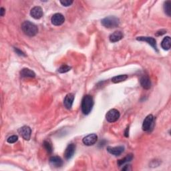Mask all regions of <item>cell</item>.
<instances>
[{"mask_svg":"<svg viewBox=\"0 0 171 171\" xmlns=\"http://www.w3.org/2000/svg\"><path fill=\"white\" fill-rule=\"evenodd\" d=\"M107 150H108V152L114 156H119L122 153L124 152V148L123 146H116V147H112V146H108L107 147Z\"/></svg>","mask_w":171,"mask_h":171,"instance_id":"obj_12","label":"cell"},{"mask_svg":"<svg viewBox=\"0 0 171 171\" xmlns=\"http://www.w3.org/2000/svg\"><path fill=\"white\" fill-rule=\"evenodd\" d=\"M18 136L16 135H13V136H9V137L8 138V143L10 144L15 143L16 142L18 141Z\"/></svg>","mask_w":171,"mask_h":171,"instance_id":"obj_24","label":"cell"},{"mask_svg":"<svg viewBox=\"0 0 171 171\" xmlns=\"http://www.w3.org/2000/svg\"><path fill=\"white\" fill-rule=\"evenodd\" d=\"M74 100V95L72 93H70L66 95L65 97L64 100H63V104L64 106L68 110L72 108V106L73 104V102Z\"/></svg>","mask_w":171,"mask_h":171,"instance_id":"obj_13","label":"cell"},{"mask_svg":"<svg viewBox=\"0 0 171 171\" xmlns=\"http://www.w3.org/2000/svg\"><path fill=\"white\" fill-rule=\"evenodd\" d=\"M94 106L93 98L90 95H86L83 98L82 101V111L85 115L89 114Z\"/></svg>","mask_w":171,"mask_h":171,"instance_id":"obj_2","label":"cell"},{"mask_svg":"<svg viewBox=\"0 0 171 171\" xmlns=\"http://www.w3.org/2000/svg\"><path fill=\"white\" fill-rule=\"evenodd\" d=\"M71 67L68 66L67 65H62L59 69H58V72H59L60 73H66V72H69L70 70H71Z\"/></svg>","mask_w":171,"mask_h":171,"instance_id":"obj_23","label":"cell"},{"mask_svg":"<svg viewBox=\"0 0 171 171\" xmlns=\"http://www.w3.org/2000/svg\"><path fill=\"white\" fill-rule=\"evenodd\" d=\"M170 6H171V2L170 1H167V2H165L164 3V12L169 17L170 16V13H171Z\"/></svg>","mask_w":171,"mask_h":171,"instance_id":"obj_21","label":"cell"},{"mask_svg":"<svg viewBox=\"0 0 171 171\" xmlns=\"http://www.w3.org/2000/svg\"><path fill=\"white\" fill-rule=\"evenodd\" d=\"M154 116L152 114H149L146 117L143 124V129L144 131H148L151 128V126L153 123Z\"/></svg>","mask_w":171,"mask_h":171,"instance_id":"obj_9","label":"cell"},{"mask_svg":"<svg viewBox=\"0 0 171 171\" xmlns=\"http://www.w3.org/2000/svg\"><path fill=\"white\" fill-rule=\"evenodd\" d=\"M49 161L52 166L56 168L60 167L63 165V160L59 156H52Z\"/></svg>","mask_w":171,"mask_h":171,"instance_id":"obj_15","label":"cell"},{"mask_svg":"<svg viewBox=\"0 0 171 171\" xmlns=\"http://www.w3.org/2000/svg\"><path fill=\"white\" fill-rule=\"evenodd\" d=\"M140 82L141 86H143V88H144L146 90H148V89L150 88V87H151V82H150V78H149V77L148 76L144 75V76H142L140 78Z\"/></svg>","mask_w":171,"mask_h":171,"instance_id":"obj_14","label":"cell"},{"mask_svg":"<svg viewBox=\"0 0 171 171\" xmlns=\"http://www.w3.org/2000/svg\"><path fill=\"white\" fill-rule=\"evenodd\" d=\"M98 140V136L96 134H90L85 136L83 138L82 142L86 146H92L94 145Z\"/></svg>","mask_w":171,"mask_h":171,"instance_id":"obj_7","label":"cell"},{"mask_svg":"<svg viewBox=\"0 0 171 171\" xmlns=\"http://www.w3.org/2000/svg\"><path fill=\"white\" fill-rule=\"evenodd\" d=\"M123 33L120 31H116L111 34L109 37V39L111 42L114 43L121 40L123 38Z\"/></svg>","mask_w":171,"mask_h":171,"instance_id":"obj_16","label":"cell"},{"mask_svg":"<svg viewBox=\"0 0 171 171\" xmlns=\"http://www.w3.org/2000/svg\"><path fill=\"white\" fill-rule=\"evenodd\" d=\"M14 50H15V52H16V53H18V54L19 55V56H26L25 54H24V53H23V52H22L21 50H19V49H18V48H14Z\"/></svg>","mask_w":171,"mask_h":171,"instance_id":"obj_26","label":"cell"},{"mask_svg":"<svg viewBox=\"0 0 171 171\" xmlns=\"http://www.w3.org/2000/svg\"><path fill=\"white\" fill-rule=\"evenodd\" d=\"M43 146H44L45 149L47 150V152L48 153L51 154L52 153V151H53V148H52V144L50 143H49L48 141H46V140H45L44 142H43Z\"/></svg>","mask_w":171,"mask_h":171,"instance_id":"obj_22","label":"cell"},{"mask_svg":"<svg viewBox=\"0 0 171 171\" xmlns=\"http://www.w3.org/2000/svg\"><path fill=\"white\" fill-rule=\"evenodd\" d=\"M65 21V18L64 16H63L62 13H55L52 17L51 19V22L52 23L53 25L56 26H59L62 25Z\"/></svg>","mask_w":171,"mask_h":171,"instance_id":"obj_6","label":"cell"},{"mask_svg":"<svg viewBox=\"0 0 171 171\" xmlns=\"http://www.w3.org/2000/svg\"><path fill=\"white\" fill-rule=\"evenodd\" d=\"M133 156L132 154H128L127 155L126 157H124V158L121 159V160H119L118 162V165L119 166V167H120V166H123V164H124L125 163H128V162H130V161L133 160Z\"/></svg>","mask_w":171,"mask_h":171,"instance_id":"obj_19","label":"cell"},{"mask_svg":"<svg viewBox=\"0 0 171 171\" xmlns=\"http://www.w3.org/2000/svg\"><path fill=\"white\" fill-rule=\"evenodd\" d=\"M60 2L62 6L65 7L70 6L73 3V1H70V0H64V1H60Z\"/></svg>","mask_w":171,"mask_h":171,"instance_id":"obj_25","label":"cell"},{"mask_svg":"<svg viewBox=\"0 0 171 171\" xmlns=\"http://www.w3.org/2000/svg\"><path fill=\"white\" fill-rule=\"evenodd\" d=\"M120 116V114L118 110H117L116 109H111L107 112L106 115V118L109 123H113L119 119Z\"/></svg>","mask_w":171,"mask_h":171,"instance_id":"obj_4","label":"cell"},{"mask_svg":"<svg viewBox=\"0 0 171 171\" xmlns=\"http://www.w3.org/2000/svg\"><path fill=\"white\" fill-rule=\"evenodd\" d=\"M129 167H130V165H126L125 167L123 168L122 170H130V168H129Z\"/></svg>","mask_w":171,"mask_h":171,"instance_id":"obj_30","label":"cell"},{"mask_svg":"<svg viewBox=\"0 0 171 171\" xmlns=\"http://www.w3.org/2000/svg\"><path fill=\"white\" fill-rule=\"evenodd\" d=\"M166 32H167V31H166V30H161L160 31H158V32H156V36H161V35H163V34L165 33Z\"/></svg>","mask_w":171,"mask_h":171,"instance_id":"obj_27","label":"cell"},{"mask_svg":"<svg viewBox=\"0 0 171 171\" xmlns=\"http://www.w3.org/2000/svg\"><path fill=\"white\" fill-rule=\"evenodd\" d=\"M128 78L127 75H119L117 76H114L112 78V82L113 83H119L126 80Z\"/></svg>","mask_w":171,"mask_h":171,"instance_id":"obj_20","label":"cell"},{"mask_svg":"<svg viewBox=\"0 0 171 171\" xmlns=\"http://www.w3.org/2000/svg\"><path fill=\"white\" fill-rule=\"evenodd\" d=\"M170 43H171V39L169 36L165 37L162 42H161V47L164 50H168L170 48Z\"/></svg>","mask_w":171,"mask_h":171,"instance_id":"obj_18","label":"cell"},{"mask_svg":"<svg viewBox=\"0 0 171 171\" xmlns=\"http://www.w3.org/2000/svg\"><path fill=\"white\" fill-rule=\"evenodd\" d=\"M18 133L24 140H29L30 139L32 130L29 126H22V128H20L18 130Z\"/></svg>","mask_w":171,"mask_h":171,"instance_id":"obj_5","label":"cell"},{"mask_svg":"<svg viewBox=\"0 0 171 171\" xmlns=\"http://www.w3.org/2000/svg\"><path fill=\"white\" fill-rule=\"evenodd\" d=\"M20 74L22 77L24 78H34L36 76L35 72L31 70L30 69H28V68H23L20 72Z\"/></svg>","mask_w":171,"mask_h":171,"instance_id":"obj_17","label":"cell"},{"mask_svg":"<svg viewBox=\"0 0 171 171\" xmlns=\"http://www.w3.org/2000/svg\"><path fill=\"white\" fill-rule=\"evenodd\" d=\"M102 25L106 28H114L118 27L120 24V20L115 16H109L102 19Z\"/></svg>","mask_w":171,"mask_h":171,"instance_id":"obj_3","label":"cell"},{"mask_svg":"<svg viewBox=\"0 0 171 171\" xmlns=\"http://www.w3.org/2000/svg\"><path fill=\"white\" fill-rule=\"evenodd\" d=\"M30 15L33 18L36 19H40L43 16L42 9L40 6H36L33 8L30 11Z\"/></svg>","mask_w":171,"mask_h":171,"instance_id":"obj_11","label":"cell"},{"mask_svg":"<svg viewBox=\"0 0 171 171\" xmlns=\"http://www.w3.org/2000/svg\"><path fill=\"white\" fill-rule=\"evenodd\" d=\"M22 30L26 36L30 37L35 36L38 32V28L36 24L29 21H26L22 23Z\"/></svg>","mask_w":171,"mask_h":171,"instance_id":"obj_1","label":"cell"},{"mask_svg":"<svg viewBox=\"0 0 171 171\" xmlns=\"http://www.w3.org/2000/svg\"><path fill=\"white\" fill-rule=\"evenodd\" d=\"M124 135L126 137H128V136H129V128L128 127H127L126 130H125V133H124Z\"/></svg>","mask_w":171,"mask_h":171,"instance_id":"obj_28","label":"cell"},{"mask_svg":"<svg viewBox=\"0 0 171 171\" xmlns=\"http://www.w3.org/2000/svg\"><path fill=\"white\" fill-rule=\"evenodd\" d=\"M76 150V145L74 144H68L64 152V157L66 160H70L74 156Z\"/></svg>","mask_w":171,"mask_h":171,"instance_id":"obj_8","label":"cell"},{"mask_svg":"<svg viewBox=\"0 0 171 171\" xmlns=\"http://www.w3.org/2000/svg\"><path fill=\"white\" fill-rule=\"evenodd\" d=\"M0 12H1V16H3L4 14H5V12H6V11H5V9L3 8H1V9H0Z\"/></svg>","mask_w":171,"mask_h":171,"instance_id":"obj_29","label":"cell"},{"mask_svg":"<svg viewBox=\"0 0 171 171\" xmlns=\"http://www.w3.org/2000/svg\"><path fill=\"white\" fill-rule=\"evenodd\" d=\"M136 40H137L138 41L147 42L148 44L152 46L156 52H158L157 46H156V42L154 38H152V37H138L137 38H136Z\"/></svg>","mask_w":171,"mask_h":171,"instance_id":"obj_10","label":"cell"}]
</instances>
